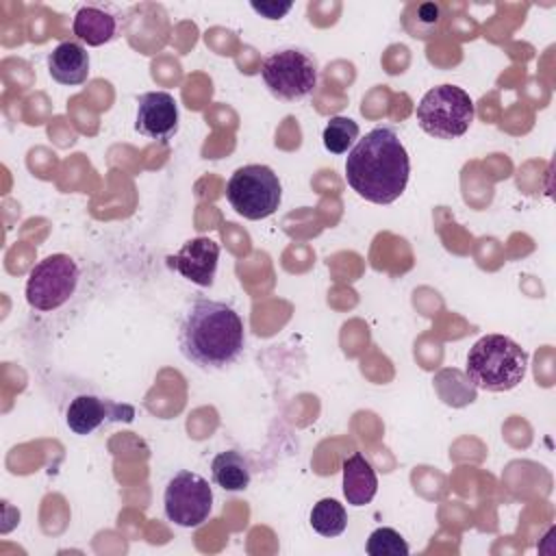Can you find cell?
I'll return each mask as SVG.
<instances>
[{
    "label": "cell",
    "instance_id": "5bb4252c",
    "mask_svg": "<svg viewBox=\"0 0 556 556\" xmlns=\"http://www.w3.org/2000/svg\"><path fill=\"white\" fill-rule=\"evenodd\" d=\"M72 33L78 41L87 46H102L111 41L117 33V20L102 7L85 4L76 11L72 22Z\"/></svg>",
    "mask_w": 556,
    "mask_h": 556
},
{
    "label": "cell",
    "instance_id": "5b68a950",
    "mask_svg": "<svg viewBox=\"0 0 556 556\" xmlns=\"http://www.w3.org/2000/svg\"><path fill=\"white\" fill-rule=\"evenodd\" d=\"M317 63L302 48H280L265 56L261 78L269 93L285 102L308 98L317 87Z\"/></svg>",
    "mask_w": 556,
    "mask_h": 556
},
{
    "label": "cell",
    "instance_id": "ba28073f",
    "mask_svg": "<svg viewBox=\"0 0 556 556\" xmlns=\"http://www.w3.org/2000/svg\"><path fill=\"white\" fill-rule=\"evenodd\" d=\"M163 506L169 521L182 528L202 526L213 508V489L208 480L193 471H178L165 486Z\"/></svg>",
    "mask_w": 556,
    "mask_h": 556
},
{
    "label": "cell",
    "instance_id": "6da1fadb",
    "mask_svg": "<svg viewBox=\"0 0 556 556\" xmlns=\"http://www.w3.org/2000/svg\"><path fill=\"white\" fill-rule=\"evenodd\" d=\"M178 348L200 369H224L243 354V319L226 302L195 298L180 319Z\"/></svg>",
    "mask_w": 556,
    "mask_h": 556
},
{
    "label": "cell",
    "instance_id": "277c9868",
    "mask_svg": "<svg viewBox=\"0 0 556 556\" xmlns=\"http://www.w3.org/2000/svg\"><path fill=\"white\" fill-rule=\"evenodd\" d=\"M417 122L434 139H458L473 122V100L456 85H439L424 93L417 104Z\"/></svg>",
    "mask_w": 556,
    "mask_h": 556
},
{
    "label": "cell",
    "instance_id": "7c38bea8",
    "mask_svg": "<svg viewBox=\"0 0 556 556\" xmlns=\"http://www.w3.org/2000/svg\"><path fill=\"white\" fill-rule=\"evenodd\" d=\"M48 72L61 85H83L89 76V52L78 41H61L48 56Z\"/></svg>",
    "mask_w": 556,
    "mask_h": 556
},
{
    "label": "cell",
    "instance_id": "8fae6325",
    "mask_svg": "<svg viewBox=\"0 0 556 556\" xmlns=\"http://www.w3.org/2000/svg\"><path fill=\"white\" fill-rule=\"evenodd\" d=\"M219 261V243L208 237L189 239L174 256L167 258V265L176 269L182 278L198 287H211Z\"/></svg>",
    "mask_w": 556,
    "mask_h": 556
},
{
    "label": "cell",
    "instance_id": "ffe728a7",
    "mask_svg": "<svg viewBox=\"0 0 556 556\" xmlns=\"http://www.w3.org/2000/svg\"><path fill=\"white\" fill-rule=\"evenodd\" d=\"M250 7H252L256 13H261L263 17H267V20H280V17H285V15L291 11L293 2H274V0H265V2H252Z\"/></svg>",
    "mask_w": 556,
    "mask_h": 556
},
{
    "label": "cell",
    "instance_id": "4fadbf2b",
    "mask_svg": "<svg viewBox=\"0 0 556 556\" xmlns=\"http://www.w3.org/2000/svg\"><path fill=\"white\" fill-rule=\"evenodd\" d=\"M378 491V478L371 463L354 452L343 460V495L350 506H365Z\"/></svg>",
    "mask_w": 556,
    "mask_h": 556
},
{
    "label": "cell",
    "instance_id": "d6986e66",
    "mask_svg": "<svg viewBox=\"0 0 556 556\" xmlns=\"http://www.w3.org/2000/svg\"><path fill=\"white\" fill-rule=\"evenodd\" d=\"M369 556H408V543L393 528H378L369 534L365 545Z\"/></svg>",
    "mask_w": 556,
    "mask_h": 556
},
{
    "label": "cell",
    "instance_id": "52a82bcc",
    "mask_svg": "<svg viewBox=\"0 0 556 556\" xmlns=\"http://www.w3.org/2000/svg\"><path fill=\"white\" fill-rule=\"evenodd\" d=\"M226 198L245 219H265L280 206L282 185L271 167L243 165L230 176Z\"/></svg>",
    "mask_w": 556,
    "mask_h": 556
},
{
    "label": "cell",
    "instance_id": "e0dca14e",
    "mask_svg": "<svg viewBox=\"0 0 556 556\" xmlns=\"http://www.w3.org/2000/svg\"><path fill=\"white\" fill-rule=\"evenodd\" d=\"M404 28L419 39H428L437 33L439 22H441V7L434 2H415L408 4L404 15H402Z\"/></svg>",
    "mask_w": 556,
    "mask_h": 556
},
{
    "label": "cell",
    "instance_id": "8992f818",
    "mask_svg": "<svg viewBox=\"0 0 556 556\" xmlns=\"http://www.w3.org/2000/svg\"><path fill=\"white\" fill-rule=\"evenodd\" d=\"M80 282V267L70 254H50L33 265L26 280L30 308L50 313L70 302Z\"/></svg>",
    "mask_w": 556,
    "mask_h": 556
},
{
    "label": "cell",
    "instance_id": "3957f363",
    "mask_svg": "<svg viewBox=\"0 0 556 556\" xmlns=\"http://www.w3.org/2000/svg\"><path fill=\"white\" fill-rule=\"evenodd\" d=\"M528 369L526 350L504 334H486L478 339L467 354L469 382L482 391H510Z\"/></svg>",
    "mask_w": 556,
    "mask_h": 556
},
{
    "label": "cell",
    "instance_id": "30bf717a",
    "mask_svg": "<svg viewBox=\"0 0 556 556\" xmlns=\"http://www.w3.org/2000/svg\"><path fill=\"white\" fill-rule=\"evenodd\" d=\"M135 128L139 135L165 143L178 130V104L167 91H148L137 100Z\"/></svg>",
    "mask_w": 556,
    "mask_h": 556
},
{
    "label": "cell",
    "instance_id": "7a4b0ae2",
    "mask_svg": "<svg viewBox=\"0 0 556 556\" xmlns=\"http://www.w3.org/2000/svg\"><path fill=\"white\" fill-rule=\"evenodd\" d=\"M410 174V161L397 132L378 126L358 139L345 159V180L365 200L374 204L395 202Z\"/></svg>",
    "mask_w": 556,
    "mask_h": 556
},
{
    "label": "cell",
    "instance_id": "ac0fdd59",
    "mask_svg": "<svg viewBox=\"0 0 556 556\" xmlns=\"http://www.w3.org/2000/svg\"><path fill=\"white\" fill-rule=\"evenodd\" d=\"M324 148L332 154H345L348 150H352L354 141L358 139V124L352 117H330V122L324 128Z\"/></svg>",
    "mask_w": 556,
    "mask_h": 556
},
{
    "label": "cell",
    "instance_id": "9c48e42d",
    "mask_svg": "<svg viewBox=\"0 0 556 556\" xmlns=\"http://www.w3.org/2000/svg\"><path fill=\"white\" fill-rule=\"evenodd\" d=\"M135 419V408L130 404H119L109 397L91 395V393H80L76 395L65 410V424L74 434H91L96 432L102 424L109 421H132Z\"/></svg>",
    "mask_w": 556,
    "mask_h": 556
},
{
    "label": "cell",
    "instance_id": "9a60e30c",
    "mask_svg": "<svg viewBox=\"0 0 556 556\" xmlns=\"http://www.w3.org/2000/svg\"><path fill=\"white\" fill-rule=\"evenodd\" d=\"M213 482L224 491H243L252 480V469L248 458L237 450L219 452L211 463Z\"/></svg>",
    "mask_w": 556,
    "mask_h": 556
},
{
    "label": "cell",
    "instance_id": "2e32d148",
    "mask_svg": "<svg viewBox=\"0 0 556 556\" xmlns=\"http://www.w3.org/2000/svg\"><path fill=\"white\" fill-rule=\"evenodd\" d=\"M311 526L321 536H339L348 526V513L337 500L324 497L311 510Z\"/></svg>",
    "mask_w": 556,
    "mask_h": 556
}]
</instances>
